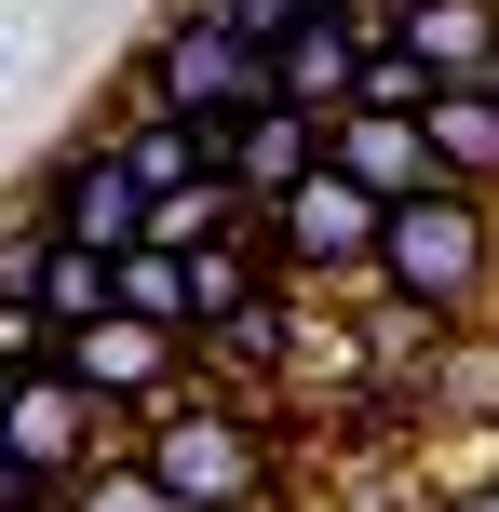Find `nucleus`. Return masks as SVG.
I'll list each match as a JSON object with an SVG mask.
<instances>
[{"instance_id":"nucleus-16","label":"nucleus","mask_w":499,"mask_h":512,"mask_svg":"<svg viewBox=\"0 0 499 512\" xmlns=\"http://www.w3.org/2000/svg\"><path fill=\"white\" fill-rule=\"evenodd\" d=\"M54 351H68V324H54L41 297H0V378H41Z\"/></svg>"},{"instance_id":"nucleus-9","label":"nucleus","mask_w":499,"mask_h":512,"mask_svg":"<svg viewBox=\"0 0 499 512\" xmlns=\"http://www.w3.org/2000/svg\"><path fill=\"white\" fill-rule=\"evenodd\" d=\"M338 162L378 189V203H419V189H446V149H432V122H405V108H351V122H338Z\"/></svg>"},{"instance_id":"nucleus-1","label":"nucleus","mask_w":499,"mask_h":512,"mask_svg":"<svg viewBox=\"0 0 499 512\" xmlns=\"http://www.w3.org/2000/svg\"><path fill=\"white\" fill-rule=\"evenodd\" d=\"M284 418H297V405H243V391H203V378H189L176 405L135 432V459L162 472L176 512H297Z\"/></svg>"},{"instance_id":"nucleus-11","label":"nucleus","mask_w":499,"mask_h":512,"mask_svg":"<svg viewBox=\"0 0 499 512\" xmlns=\"http://www.w3.org/2000/svg\"><path fill=\"white\" fill-rule=\"evenodd\" d=\"M432 149H446L459 189L499 203V95H486V81H446V95H432Z\"/></svg>"},{"instance_id":"nucleus-8","label":"nucleus","mask_w":499,"mask_h":512,"mask_svg":"<svg viewBox=\"0 0 499 512\" xmlns=\"http://www.w3.org/2000/svg\"><path fill=\"white\" fill-rule=\"evenodd\" d=\"M365 41H378V27L324 0V14L297 27L284 54H270V81H284V108H311V122H351V108H365Z\"/></svg>"},{"instance_id":"nucleus-22","label":"nucleus","mask_w":499,"mask_h":512,"mask_svg":"<svg viewBox=\"0 0 499 512\" xmlns=\"http://www.w3.org/2000/svg\"><path fill=\"white\" fill-rule=\"evenodd\" d=\"M216 14H230V0H216Z\"/></svg>"},{"instance_id":"nucleus-10","label":"nucleus","mask_w":499,"mask_h":512,"mask_svg":"<svg viewBox=\"0 0 499 512\" xmlns=\"http://www.w3.org/2000/svg\"><path fill=\"white\" fill-rule=\"evenodd\" d=\"M108 149L135 162V189H149V203H176V189H203V176H216V122H189V108H149V95L108 122Z\"/></svg>"},{"instance_id":"nucleus-12","label":"nucleus","mask_w":499,"mask_h":512,"mask_svg":"<svg viewBox=\"0 0 499 512\" xmlns=\"http://www.w3.org/2000/svg\"><path fill=\"white\" fill-rule=\"evenodd\" d=\"M27 297H41L54 324H108V310H122V256H95V243H68V230H54V243H41V283H27Z\"/></svg>"},{"instance_id":"nucleus-13","label":"nucleus","mask_w":499,"mask_h":512,"mask_svg":"<svg viewBox=\"0 0 499 512\" xmlns=\"http://www.w3.org/2000/svg\"><path fill=\"white\" fill-rule=\"evenodd\" d=\"M122 310H135V324H162V337H203L189 256H176V243H135V256H122Z\"/></svg>"},{"instance_id":"nucleus-18","label":"nucleus","mask_w":499,"mask_h":512,"mask_svg":"<svg viewBox=\"0 0 499 512\" xmlns=\"http://www.w3.org/2000/svg\"><path fill=\"white\" fill-rule=\"evenodd\" d=\"M446 512H499V459H486V472H459V486H446Z\"/></svg>"},{"instance_id":"nucleus-17","label":"nucleus","mask_w":499,"mask_h":512,"mask_svg":"<svg viewBox=\"0 0 499 512\" xmlns=\"http://www.w3.org/2000/svg\"><path fill=\"white\" fill-rule=\"evenodd\" d=\"M0 512H54V486H41V472L14 459V445H0Z\"/></svg>"},{"instance_id":"nucleus-3","label":"nucleus","mask_w":499,"mask_h":512,"mask_svg":"<svg viewBox=\"0 0 499 512\" xmlns=\"http://www.w3.org/2000/svg\"><path fill=\"white\" fill-rule=\"evenodd\" d=\"M135 95H149V108H189V122H216V135H230L243 108H270L284 81H270V54L243 41L216 0H176V14L135 41Z\"/></svg>"},{"instance_id":"nucleus-14","label":"nucleus","mask_w":499,"mask_h":512,"mask_svg":"<svg viewBox=\"0 0 499 512\" xmlns=\"http://www.w3.org/2000/svg\"><path fill=\"white\" fill-rule=\"evenodd\" d=\"M432 95H446V81H432V54L405 41V27H378V41H365V108H405V122H432Z\"/></svg>"},{"instance_id":"nucleus-5","label":"nucleus","mask_w":499,"mask_h":512,"mask_svg":"<svg viewBox=\"0 0 499 512\" xmlns=\"http://www.w3.org/2000/svg\"><path fill=\"white\" fill-rule=\"evenodd\" d=\"M135 432H149V418H122L108 391H81L68 364H41V378H14V418H0V445H14V459L41 472L54 499H68V486H81L95 459H122Z\"/></svg>"},{"instance_id":"nucleus-6","label":"nucleus","mask_w":499,"mask_h":512,"mask_svg":"<svg viewBox=\"0 0 499 512\" xmlns=\"http://www.w3.org/2000/svg\"><path fill=\"white\" fill-rule=\"evenodd\" d=\"M54 364H68L81 391H108L122 418H162V405L189 391V337L135 324V310H108V324H68V351H54Z\"/></svg>"},{"instance_id":"nucleus-7","label":"nucleus","mask_w":499,"mask_h":512,"mask_svg":"<svg viewBox=\"0 0 499 512\" xmlns=\"http://www.w3.org/2000/svg\"><path fill=\"white\" fill-rule=\"evenodd\" d=\"M324 149H338V122H311V108H284V95H270V108H243V122L216 135V176H230V189H257V203H284L297 176H324Z\"/></svg>"},{"instance_id":"nucleus-2","label":"nucleus","mask_w":499,"mask_h":512,"mask_svg":"<svg viewBox=\"0 0 499 512\" xmlns=\"http://www.w3.org/2000/svg\"><path fill=\"white\" fill-rule=\"evenodd\" d=\"M499 283V203L486 189H419V203H392V243H378V297L392 310H432V324H473Z\"/></svg>"},{"instance_id":"nucleus-15","label":"nucleus","mask_w":499,"mask_h":512,"mask_svg":"<svg viewBox=\"0 0 499 512\" xmlns=\"http://www.w3.org/2000/svg\"><path fill=\"white\" fill-rule=\"evenodd\" d=\"M54 512H176V499H162V472L122 445V459H95V472H81V486L54 499Z\"/></svg>"},{"instance_id":"nucleus-19","label":"nucleus","mask_w":499,"mask_h":512,"mask_svg":"<svg viewBox=\"0 0 499 512\" xmlns=\"http://www.w3.org/2000/svg\"><path fill=\"white\" fill-rule=\"evenodd\" d=\"M338 14H365V27H378V0H338Z\"/></svg>"},{"instance_id":"nucleus-21","label":"nucleus","mask_w":499,"mask_h":512,"mask_svg":"<svg viewBox=\"0 0 499 512\" xmlns=\"http://www.w3.org/2000/svg\"><path fill=\"white\" fill-rule=\"evenodd\" d=\"M486 95H499V54H486Z\"/></svg>"},{"instance_id":"nucleus-20","label":"nucleus","mask_w":499,"mask_h":512,"mask_svg":"<svg viewBox=\"0 0 499 512\" xmlns=\"http://www.w3.org/2000/svg\"><path fill=\"white\" fill-rule=\"evenodd\" d=\"M0 418H14V378H0Z\"/></svg>"},{"instance_id":"nucleus-4","label":"nucleus","mask_w":499,"mask_h":512,"mask_svg":"<svg viewBox=\"0 0 499 512\" xmlns=\"http://www.w3.org/2000/svg\"><path fill=\"white\" fill-rule=\"evenodd\" d=\"M270 243H284V270L311 283V297H378V243H392V203H378V189L351 176L338 149H324V176H297L284 203H270Z\"/></svg>"}]
</instances>
